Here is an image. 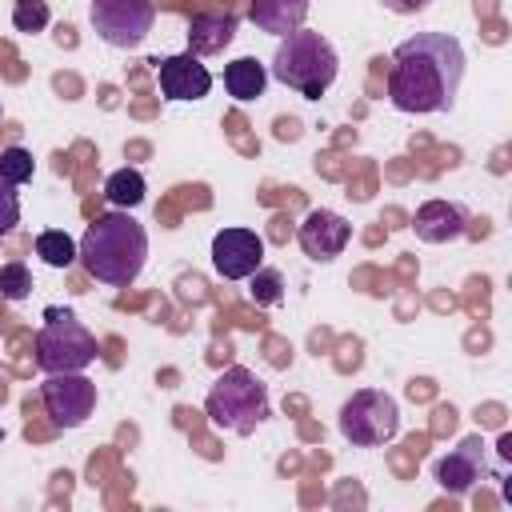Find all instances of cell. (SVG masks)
<instances>
[{"label": "cell", "mask_w": 512, "mask_h": 512, "mask_svg": "<svg viewBox=\"0 0 512 512\" xmlns=\"http://www.w3.org/2000/svg\"><path fill=\"white\" fill-rule=\"evenodd\" d=\"M464 80V48L448 32H416L392 52L388 100L400 112H448Z\"/></svg>", "instance_id": "obj_1"}, {"label": "cell", "mask_w": 512, "mask_h": 512, "mask_svg": "<svg viewBox=\"0 0 512 512\" xmlns=\"http://www.w3.org/2000/svg\"><path fill=\"white\" fill-rule=\"evenodd\" d=\"M76 256L92 280L112 284V288H128L148 260V232L124 208H116V212L96 216L84 228Z\"/></svg>", "instance_id": "obj_2"}, {"label": "cell", "mask_w": 512, "mask_h": 512, "mask_svg": "<svg viewBox=\"0 0 512 512\" xmlns=\"http://www.w3.org/2000/svg\"><path fill=\"white\" fill-rule=\"evenodd\" d=\"M336 72H340L336 48H332L320 32L296 28V32H288V36H280L276 56H272V76H276L284 88H292L296 96L320 100V96L332 88Z\"/></svg>", "instance_id": "obj_3"}, {"label": "cell", "mask_w": 512, "mask_h": 512, "mask_svg": "<svg viewBox=\"0 0 512 512\" xmlns=\"http://www.w3.org/2000/svg\"><path fill=\"white\" fill-rule=\"evenodd\" d=\"M204 412L216 428L236 432V436H252L264 416H268V384L248 372V368H224L204 400Z\"/></svg>", "instance_id": "obj_4"}, {"label": "cell", "mask_w": 512, "mask_h": 512, "mask_svg": "<svg viewBox=\"0 0 512 512\" xmlns=\"http://www.w3.org/2000/svg\"><path fill=\"white\" fill-rule=\"evenodd\" d=\"M96 360V336L60 308L44 312V328L36 332V364L40 372H84Z\"/></svg>", "instance_id": "obj_5"}, {"label": "cell", "mask_w": 512, "mask_h": 512, "mask_svg": "<svg viewBox=\"0 0 512 512\" xmlns=\"http://www.w3.org/2000/svg\"><path fill=\"white\" fill-rule=\"evenodd\" d=\"M400 432V408L380 388H360L340 408V436L356 448H380Z\"/></svg>", "instance_id": "obj_6"}, {"label": "cell", "mask_w": 512, "mask_h": 512, "mask_svg": "<svg viewBox=\"0 0 512 512\" xmlns=\"http://www.w3.org/2000/svg\"><path fill=\"white\" fill-rule=\"evenodd\" d=\"M88 20L96 36L112 48H140L152 32L156 4L152 0H92Z\"/></svg>", "instance_id": "obj_7"}, {"label": "cell", "mask_w": 512, "mask_h": 512, "mask_svg": "<svg viewBox=\"0 0 512 512\" xmlns=\"http://www.w3.org/2000/svg\"><path fill=\"white\" fill-rule=\"evenodd\" d=\"M40 400H44V412L52 416V424L80 428L96 408V384L80 372H48Z\"/></svg>", "instance_id": "obj_8"}, {"label": "cell", "mask_w": 512, "mask_h": 512, "mask_svg": "<svg viewBox=\"0 0 512 512\" xmlns=\"http://www.w3.org/2000/svg\"><path fill=\"white\" fill-rule=\"evenodd\" d=\"M264 264V240L252 228H220L212 236V268L224 280H248Z\"/></svg>", "instance_id": "obj_9"}, {"label": "cell", "mask_w": 512, "mask_h": 512, "mask_svg": "<svg viewBox=\"0 0 512 512\" xmlns=\"http://www.w3.org/2000/svg\"><path fill=\"white\" fill-rule=\"evenodd\" d=\"M348 236H352L348 220H344L340 212H332V208H312V212L304 216L300 232H296L304 256H312V260H320V264H324V260H336V256L344 252Z\"/></svg>", "instance_id": "obj_10"}, {"label": "cell", "mask_w": 512, "mask_h": 512, "mask_svg": "<svg viewBox=\"0 0 512 512\" xmlns=\"http://www.w3.org/2000/svg\"><path fill=\"white\" fill-rule=\"evenodd\" d=\"M160 76V92L168 100H204L212 88V72L200 64L196 52H180V56H164L156 64Z\"/></svg>", "instance_id": "obj_11"}, {"label": "cell", "mask_w": 512, "mask_h": 512, "mask_svg": "<svg viewBox=\"0 0 512 512\" xmlns=\"http://www.w3.org/2000/svg\"><path fill=\"white\" fill-rule=\"evenodd\" d=\"M464 228H468V212L452 200H428L416 208V220H412V232L424 244H448V240L464 236Z\"/></svg>", "instance_id": "obj_12"}, {"label": "cell", "mask_w": 512, "mask_h": 512, "mask_svg": "<svg viewBox=\"0 0 512 512\" xmlns=\"http://www.w3.org/2000/svg\"><path fill=\"white\" fill-rule=\"evenodd\" d=\"M480 476H484V444H480V436H468L456 452H448V456L436 464L440 488H448V492H456V496H464Z\"/></svg>", "instance_id": "obj_13"}, {"label": "cell", "mask_w": 512, "mask_h": 512, "mask_svg": "<svg viewBox=\"0 0 512 512\" xmlns=\"http://www.w3.org/2000/svg\"><path fill=\"white\" fill-rule=\"evenodd\" d=\"M236 36V16L232 12H196L188 20V52L196 56H212L224 52Z\"/></svg>", "instance_id": "obj_14"}, {"label": "cell", "mask_w": 512, "mask_h": 512, "mask_svg": "<svg viewBox=\"0 0 512 512\" xmlns=\"http://www.w3.org/2000/svg\"><path fill=\"white\" fill-rule=\"evenodd\" d=\"M248 16L260 32L272 36H288L296 28H304L308 16V0H248Z\"/></svg>", "instance_id": "obj_15"}, {"label": "cell", "mask_w": 512, "mask_h": 512, "mask_svg": "<svg viewBox=\"0 0 512 512\" xmlns=\"http://www.w3.org/2000/svg\"><path fill=\"white\" fill-rule=\"evenodd\" d=\"M224 88H228L232 100H256L268 88V68L260 60H252V56H240V60H232L224 68Z\"/></svg>", "instance_id": "obj_16"}, {"label": "cell", "mask_w": 512, "mask_h": 512, "mask_svg": "<svg viewBox=\"0 0 512 512\" xmlns=\"http://www.w3.org/2000/svg\"><path fill=\"white\" fill-rule=\"evenodd\" d=\"M104 200L112 204V208H136L140 200H144V176L136 172V168H120V172H112L108 180H104Z\"/></svg>", "instance_id": "obj_17"}, {"label": "cell", "mask_w": 512, "mask_h": 512, "mask_svg": "<svg viewBox=\"0 0 512 512\" xmlns=\"http://www.w3.org/2000/svg\"><path fill=\"white\" fill-rule=\"evenodd\" d=\"M36 256L48 264V268H68L76 260V240L60 228H48L36 236Z\"/></svg>", "instance_id": "obj_18"}, {"label": "cell", "mask_w": 512, "mask_h": 512, "mask_svg": "<svg viewBox=\"0 0 512 512\" xmlns=\"http://www.w3.org/2000/svg\"><path fill=\"white\" fill-rule=\"evenodd\" d=\"M32 168H36V160H32L28 148H20V144L0 148V180H4V184H24V180H32Z\"/></svg>", "instance_id": "obj_19"}, {"label": "cell", "mask_w": 512, "mask_h": 512, "mask_svg": "<svg viewBox=\"0 0 512 512\" xmlns=\"http://www.w3.org/2000/svg\"><path fill=\"white\" fill-rule=\"evenodd\" d=\"M248 280H252V284H248V292H252V300H256V304L272 308V304H280V300H284V276H280L276 268H256Z\"/></svg>", "instance_id": "obj_20"}, {"label": "cell", "mask_w": 512, "mask_h": 512, "mask_svg": "<svg viewBox=\"0 0 512 512\" xmlns=\"http://www.w3.org/2000/svg\"><path fill=\"white\" fill-rule=\"evenodd\" d=\"M12 28L16 32H44L48 28V4L44 0H16L12 4Z\"/></svg>", "instance_id": "obj_21"}, {"label": "cell", "mask_w": 512, "mask_h": 512, "mask_svg": "<svg viewBox=\"0 0 512 512\" xmlns=\"http://www.w3.org/2000/svg\"><path fill=\"white\" fill-rule=\"evenodd\" d=\"M28 292H32V272H28L20 260L4 264V268H0V296H4V300H24Z\"/></svg>", "instance_id": "obj_22"}, {"label": "cell", "mask_w": 512, "mask_h": 512, "mask_svg": "<svg viewBox=\"0 0 512 512\" xmlns=\"http://www.w3.org/2000/svg\"><path fill=\"white\" fill-rule=\"evenodd\" d=\"M16 224H20V196H16V184H4V180H0V236H8Z\"/></svg>", "instance_id": "obj_23"}, {"label": "cell", "mask_w": 512, "mask_h": 512, "mask_svg": "<svg viewBox=\"0 0 512 512\" xmlns=\"http://www.w3.org/2000/svg\"><path fill=\"white\" fill-rule=\"evenodd\" d=\"M428 0H384V8H392V12H400V16H408V12H420Z\"/></svg>", "instance_id": "obj_24"}, {"label": "cell", "mask_w": 512, "mask_h": 512, "mask_svg": "<svg viewBox=\"0 0 512 512\" xmlns=\"http://www.w3.org/2000/svg\"><path fill=\"white\" fill-rule=\"evenodd\" d=\"M0 444H4V432H0Z\"/></svg>", "instance_id": "obj_25"}]
</instances>
